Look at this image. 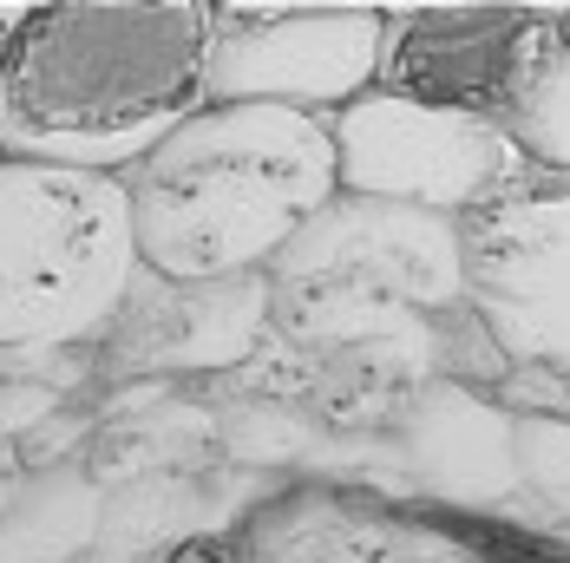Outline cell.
<instances>
[{
    "label": "cell",
    "instance_id": "52a82bcc",
    "mask_svg": "<svg viewBox=\"0 0 570 563\" xmlns=\"http://www.w3.org/2000/svg\"><path fill=\"white\" fill-rule=\"evenodd\" d=\"M551 47L558 27L538 7H400L387 13L374 92L512 125Z\"/></svg>",
    "mask_w": 570,
    "mask_h": 563
},
{
    "label": "cell",
    "instance_id": "277c9868",
    "mask_svg": "<svg viewBox=\"0 0 570 563\" xmlns=\"http://www.w3.org/2000/svg\"><path fill=\"white\" fill-rule=\"evenodd\" d=\"M465 295V249L453 217L335 197L269 269V328L295 340H374L394 308L446 315Z\"/></svg>",
    "mask_w": 570,
    "mask_h": 563
},
{
    "label": "cell",
    "instance_id": "3957f363",
    "mask_svg": "<svg viewBox=\"0 0 570 563\" xmlns=\"http://www.w3.org/2000/svg\"><path fill=\"white\" fill-rule=\"evenodd\" d=\"M138 282L118 177L0 158V354L106 340Z\"/></svg>",
    "mask_w": 570,
    "mask_h": 563
},
{
    "label": "cell",
    "instance_id": "5b68a950",
    "mask_svg": "<svg viewBox=\"0 0 570 563\" xmlns=\"http://www.w3.org/2000/svg\"><path fill=\"white\" fill-rule=\"evenodd\" d=\"M328 131H335L342 197L406 204V210H433V217L485 210L531 170L512 125L440 112V106L394 99V92L354 99L347 112L328 118Z\"/></svg>",
    "mask_w": 570,
    "mask_h": 563
},
{
    "label": "cell",
    "instance_id": "30bf717a",
    "mask_svg": "<svg viewBox=\"0 0 570 563\" xmlns=\"http://www.w3.org/2000/svg\"><path fill=\"white\" fill-rule=\"evenodd\" d=\"M171 563H224V557H217V551H210V544H184V551H177Z\"/></svg>",
    "mask_w": 570,
    "mask_h": 563
},
{
    "label": "cell",
    "instance_id": "ba28073f",
    "mask_svg": "<svg viewBox=\"0 0 570 563\" xmlns=\"http://www.w3.org/2000/svg\"><path fill=\"white\" fill-rule=\"evenodd\" d=\"M269 340V276L243 282H131L118 322L99 354L112 381H158V374H224L263 354Z\"/></svg>",
    "mask_w": 570,
    "mask_h": 563
},
{
    "label": "cell",
    "instance_id": "7a4b0ae2",
    "mask_svg": "<svg viewBox=\"0 0 570 563\" xmlns=\"http://www.w3.org/2000/svg\"><path fill=\"white\" fill-rule=\"evenodd\" d=\"M138 269L165 282L269 276L276 256L342 197L335 131L288 106H204L118 177Z\"/></svg>",
    "mask_w": 570,
    "mask_h": 563
},
{
    "label": "cell",
    "instance_id": "9c48e42d",
    "mask_svg": "<svg viewBox=\"0 0 570 563\" xmlns=\"http://www.w3.org/2000/svg\"><path fill=\"white\" fill-rule=\"evenodd\" d=\"M551 27H558V47H551V59L538 66L524 106L512 112V138H518V151H524L531 165L570 170V27L558 20V13H551Z\"/></svg>",
    "mask_w": 570,
    "mask_h": 563
},
{
    "label": "cell",
    "instance_id": "6da1fadb",
    "mask_svg": "<svg viewBox=\"0 0 570 563\" xmlns=\"http://www.w3.org/2000/svg\"><path fill=\"white\" fill-rule=\"evenodd\" d=\"M210 7L59 0L0 33V158L131 177L204 99Z\"/></svg>",
    "mask_w": 570,
    "mask_h": 563
},
{
    "label": "cell",
    "instance_id": "8992f818",
    "mask_svg": "<svg viewBox=\"0 0 570 563\" xmlns=\"http://www.w3.org/2000/svg\"><path fill=\"white\" fill-rule=\"evenodd\" d=\"M210 106H288L335 118L381 86V7H210Z\"/></svg>",
    "mask_w": 570,
    "mask_h": 563
}]
</instances>
